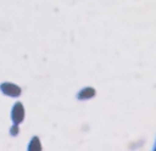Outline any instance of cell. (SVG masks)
Listing matches in <instances>:
<instances>
[{
  "label": "cell",
  "mask_w": 156,
  "mask_h": 151,
  "mask_svg": "<svg viewBox=\"0 0 156 151\" xmlns=\"http://www.w3.org/2000/svg\"><path fill=\"white\" fill-rule=\"evenodd\" d=\"M12 121L15 123V125L20 124L22 121H23V117H24V110H23V106L21 102H17L15 104L13 108H12Z\"/></svg>",
  "instance_id": "cell-1"
},
{
  "label": "cell",
  "mask_w": 156,
  "mask_h": 151,
  "mask_svg": "<svg viewBox=\"0 0 156 151\" xmlns=\"http://www.w3.org/2000/svg\"><path fill=\"white\" fill-rule=\"evenodd\" d=\"M0 88H1L4 94L10 95V96H18L21 94V88L12 84V83H2L0 85Z\"/></svg>",
  "instance_id": "cell-2"
},
{
  "label": "cell",
  "mask_w": 156,
  "mask_h": 151,
  "mask_svg": "<svg viewBox=\"0 0 156 151\" xmlns=\"http://www.w3.org/2000/svg\"><path fill=\"white\" fill-rule=\"evenodd\" d=\"M28 151H41V145H40V140L38 136H34L32 139L28 146Z\"/></svg>",
  "instance_id": "cell-3"
},
{
  "label": "cell",
  "mask_w": 156,
  "mask_h": 151,
  "mask_svg": "<svg viewBox=\"0 0 156 151\" xmlns=\"http://www.w3.org/2000/svg\"><path fill=\"white\" fill-rule=\"evenodd\" d=\"M94 95V89L91 88H85L83 89L79 94H78V97L79 99H87V97H91Z\"/></svg>",
  "instance_id": "cell-4"
}]
</instances>
